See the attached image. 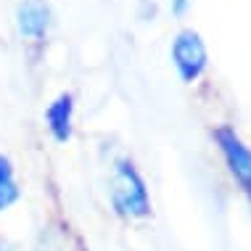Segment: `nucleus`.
<instances>
[{
    "label": "nucleus",
    "mask_w": 251,
    "mask_h": 251,
    "mask_svg": "<svg viewBox=\"0 0 251 251\" xmlns=\"http://www.w3.org/2000/svg\"><path fill=\"white\" fill-rule=\"evenodd\" d=\"M111 201L114 209L125 217L140 220V217L151 214V199H148L146 182L132 167V161L119 159L111 175Z\"/></svg>",
    "instance_id": "nucleus-1"
},
{
    "label": "nucleus",
    "mask_w": 251,
    "mask_h": 251,
    "mask_svg": "<svg viewBox=\"0 0 251 251\" xmlns=\"http://www.w3.org/2000/svg\"><path fill=\"white\" fill-rule=\"evenodd\" d=\"M214 138H217V146H220L222 156H225V164L230 169V175L238 180L241 191L251 201V148L230 127H220L214 132Z\"/></svg>",
    "instance_id": "nucleus-2"
},
{
    "label": "nucleus",
    "mask_w": 251,
    "mask_h": 251,
    "mask_svg": "<svg viewBox=\"0 0 251 251\" xmlns=\"http://www.w3.org/2000/svg\"><path fill=\"white\" fill-rule=\"evenodd\" d=\"M172 61L177 66L180 77L185 82L201 77V72L206 69V45L201 43V37L196 32H180L177 40L172 43Z\"/></svg>",
    "instance_id": "nucleus-3"
},
{
    "label": "nucleus",
    "mask_w": 251,
    "mask_h": 251,
    "mask_svg": "<svg viewBox=\"0 0 251 251\" xmlns=\"http://www.w3.org/2000/svg\"><path fill=\"white\" fill-rule=\"evenodd\" d=\"M50 24V13L40 0H24L19 5V32L26 40H40Z\"/></svg>",
    "instance_id": "nucleus-4"
},
{
    "label": "nucleus",
    "mask_w": 251,
    "mask_h": 251,
    "mask_svg": "<svg viewBox=\"0 0 251 251\" xmlns=\"http://www.w3.org/2000/svg\"><path fill=\"white\" fill-rule=\"evenodd\" d=\"M72 111H74L72 96H58L48 106V111H45V119H48L53 138L61 140V143H66L72 138Z\"/></svg>",
    "instance_id": "nucleus-5"
},
{
    "label": "nucleus",
    "mask_w": 251,
    "mask_h": 251,
    "mask_svg": "<svg viewBox=\"0 0 251 251\" xmlns=\"http://www.w3.org/2000/svg\"><path fill=\"white\" fill-rule=\"evenodd\" d=\"M16 199H19V185H16V175H13V164L8 161V156L0 153V212L8 209Z\"/></svg>",
    "instance_id": "nucleus-6"
},
{
    "label": "nucleus",
    "mask_w": 251,
    "mask_h": 251,
    "mask_svg": "<svg viewBox=\"0 0 251 251\" xmlns=\"http://www.w3.org/2000/svg\"><path fill=\"white\" fill-rule=\"evenodd\" d=\"M185 5H188V0H175L172 8H175V13H182V11H185Z\"/></svg>",
    "instance_id": "nucleus-7"
}]
</instances>
